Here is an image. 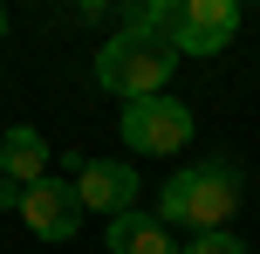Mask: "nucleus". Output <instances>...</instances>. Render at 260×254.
I'll return each instance as SVG.
<instances>
[{"mask_svg": "<svg viewBox=\"0 0 260 254\" xmlns=\"http://www.w3.org/2000/svg\"><path fill=\"white\" fill-rule=\"evenodd\" d=\"M0 41H7V7H0Z\"/></svg>", "mask_w": 260, "mask_h": 254, "instance_id": "f8f14e48", "label": "nucleus"}, {"mask_svg": "<svg viewBox=\"0 0 260 254\" xmlns=\"http://www.w3.org/2000/svg\"><path fill=\"white\" fill-rule=\"evenodd\" d=\"M240 213V165L233 158H206V165H178L157 186V220L165 227H192L199 234H226V220Z\"/></svg>", "mask_w": 260, "mask_h": 254, "instance_id": "f257e3e1", "label": "nucleus"}, {"mask_svg": "<svg viewBox=\"0 0 260 254\" xmlns=\"http://www.w3.org/2000/svg\"><path fill=\"white\" fill-rule=\"evenodd\" d=\"M0 172H7L14 186L48 179V137H41L35 124H7V131H0Z\"/></svg>", "mask_w": 260, "mask_h": 254, "instance_id": "0eeeda50", "label": "nucleus"}, {"mask_svg": "<svg viewBox=\"0 0 260 254\" xmlns=\"http://www.w3.org/2000/svg\"><path fill=\"white\" fill-rule=\"evenodd\" d=\"M171 69H178V48H171V41L110 35L103 48H96V90L123 96V103H144V96H165Z\"/></svg>", "mask_w": 260, "mask_h": 254, "instance_id": "f03ea898", "label": "nucleus"}, {"mask_svg": "<svg viewBox=\"0 0 260 254\" xmlns=\"http://www.w3.org/2000/svg\"><path fill=\"white\" fill-rule=\"evenodd\" d=\"M117 35H144V41H171V27H178V0H130L117 14Z\"/></svg>", "mask_w": 260, "mask_h": 254, "instance_id": "1a4fd4ad", "label": "nucleus"}, {"mask_svg": "<svg viewBox=\"0 0 260 254\" xmlns=\"http://www.w3.org/2000/svg\"><path fill=\"white\" fill-rule=\"evenodd\" d=\"M103 241H110V254H178V247H171V227H165V220H151V213L110 220Z\"/></svg>", "mask_w": 260, "mask_h": 254, "instance_id": "6e6552de", "label": "nucleus"}, {"mask_svg": "<svg viewBox=\"0 0 260 254\" xmlns=\"http://www.w3.org/2000/svg\"><path fill=\"white\" fill-rule=\"evenodd\" d=\"M21 192H27V186H14V179L0 172V213H21Z\"/></svg>", "mask_w": 260, "mask_h": 254, "instance_id": "9b49d317", "label": "nucleus"}, {"mask_svg": "<svg viewBox=\"0 0 260 254\" xmlns=\"http://www.w3.org/2000/svg\"><path fill=\"white\" fill-rule=\"evenodd\" d=\"M178 254H247V241H240V234H199V241L178 247Z\"/></svg>", "mask_w": 260, "mask_h": 254, "instance_id": "9d476101", "label": "nucleus"}, {"mask_svg": "<svg viewBox=\"0 0 260 254\" xmlns=\"http://www.w3.org/2000/svg\"><path fill=\"white\" fill-rule=\"evenodd\" d=\"M82 200H76V179H35V186L21 192V227L35 234V241H76V227H82Z\"/></svg>", "mask_w": 260, "mask_h": 254, "instance_id": "20e7f679", "label": "nucleus"}, {"mask_svg": "<svg viewBox=\"0 0 260 254\" xmlns=\"http://www.w3.org/2000/svg\"><path fill=\"white\" fill-rule=\"evenodd\" d=\"M137 192H144V179H137V165H123V158H82V172H76L82 213L123 220V213H137Z\"/></svg>", "mask_w": 260, "mask_h": 254, "instance_id": "39448f33", "label": "nucleus"}, {"mask_svg": "<svg viewBox=\"0 0 260 254\" xmlns=\"http://www.w3.org/2000/svg\"><path fill=\"white\" fill-rule=\"evenodd\" d=\"M123 145L137 151V158H171V151L192 145V103H178V96H144V103H123L117 117Z\"/></svg>", "mask_w": 260, "mask_h": 254, "instance_id": "7ed1b4c3", "label": "nucleus"}, {"mask_svg": "<svg viewBox=\"0 0 260 254\" xmlns=\"http://www.w3.org/2000/svg\"><path fill=\"white\" fill-rule=\"evenodd\" d=\"M233 35H240V0H178V27H171L178 55H219Z\"/></svg>", "mask_w": 260, "mask_h": 254, "instance_id": "423d86ee", "label": "nucleus"}]
</instances>
